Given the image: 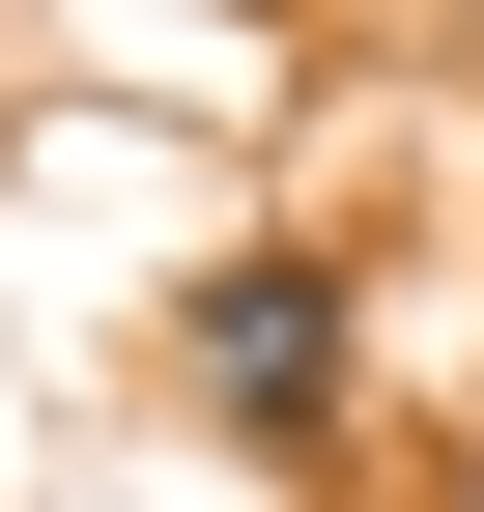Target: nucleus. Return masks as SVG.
<instances>
[{
  "label": "nucleus",
  "instance_id": "f257e3e1",
  "mask_svg": "<svg viewBox=\"0 0 484 512\" xmlns=\"http://www.w3.org/2000/svg\"><path fill=\"white\" fill-rule=\"evenodd\" d=\"M200 399L228 427H314L342 399V256H228V285H200Z\"/></svg>",
  "mask_w": 484,
  "mask_h": 512
}]
</instances>
